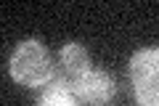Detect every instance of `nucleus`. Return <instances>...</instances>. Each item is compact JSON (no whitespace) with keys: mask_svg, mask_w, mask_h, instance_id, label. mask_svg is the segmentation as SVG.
<instances>
[{"mask_svg":"<svg viewBox=\"0 0 159 106\" xmlns=\"http://www.w3.org/2000/svg\"><path fill=\"white\" fill-rule=\"evenodd\" d=\"M8 72H11L13 82L24 85V88H45L53 77L51 50L34 37L21 40L11 53Z\"/></svg>","mask_w":159,"mask_h":106,"instance_id":"obj_1","label":"nucleus"},{"mask_svg":"<svg viewBox=\"0 0 159 106\" xmlns=\"http://www.w3.org/2000/svg\"><path fill=\"white\" fill-rule=\"evenodd\" d=\"M130 85L138 106H159V48H141L130 56Z\"/></svg>","mask_w":159,"mask_h":106,"instance_id":"obj_2","label":"nucleus"},{"mask_svg":"<svg viewBox=\"0 0 159 106\" xmlns=\"http://www.w3.org/2000/svg\"><path fill=\"white\" fill-rule=\"evenodd\" d=\"M90 72V56L80 43H66L58 50L56 61H53V77L45 88H61V90H72L82 82V77Z\"/></svg>","mask_w":159,"mask_h":106,"instance_id":"obj_3","label":"nucleus"},{"mask_svg":"<svg viewBox=\"0 0 159 106\" xmlns=\"http://www.w3.org/2000/svg\"><path fill=\"white\" fill-rule=\"evenodd\" d=\"M74 95L82 106H109L117 95V85H114V77L103 69H90L82 77V82L74 88Z\"/></svg>","mask_w":159,"mask_h":106,"instance_id":"obj_4","label":"nucleus"},{"mask_svg":"<svg viewBox=\"0 0 159 106\" xmlns=\"http://www.w3.org/2000/svg\"><path fill=\"white\" fill-rule=\"evenodd\" d=\"M34 106H82L77 101V95L72 90H61V88H43L37 104Z\"/></svg>","mask_w":159,"mask_h":106,"instance_id":"obj_5","label":"nucleus"}]
</instances>
